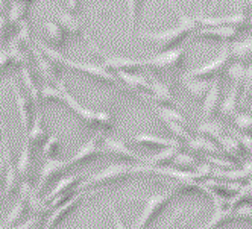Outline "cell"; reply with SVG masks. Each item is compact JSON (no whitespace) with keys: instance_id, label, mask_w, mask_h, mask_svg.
Listing matches in <instances>:
<instances>
[{"instance_id":"6da1fadb","label":"cell","mask_w":252,"mask_h":229,"mask_svg":"<svg viewBox=\"0 0 252 229\" xmlns=\"http://www.w3.org/2000/svg\"><path fill=\"white\" fill-rule=\"evenodd\" d=\"M197 29H199V25H197L196 19H193V17L187 14H181L179 15V23L175 28L163 32H141L140 38H145L148 41L158 44L161 54V52H167L179 47V44L184 40H187Z\"/></svg>"},{"instance_id":"7a4b0ae2","label":"cell","mask_w":252,"mask_h":229,"mask_svg":"<svg viewBox=\"0 0 252 229\" xmlns=\"http://www.w3.org/2000/svg\"><path fill=\"white\" fill-rule=\"evenodd\" d=\"M138 169L137 166H131V164H111L108 166L106 169L94 173V174H90L85 176L82 179V182L78 185L76 191H84L87 188H93V187H99V185H105V184H111L116 181H122L125 178H129L132 174H137Z\"/></svg>"},{"instance_id":"3957f363","label":"cell","mask_w":252,"mask_h":229,"mask_svg":"<svg viewBox=\"0 0 252 229\" xmlns=\"http://www.w3.org/2000/svg\"><path fill=\"white\" fill-rule=\"evenodd\" d=\"M176 191H178L176 188H170L167 191L155 193V195L149 196L145 202V206H143V211L137 217L132 229H148L149 225L163 213V209L173 200V198L176 196Z\"/></svg>"},{"instance_id":"277c9868","label":"cell","mask_w":252,"mask_h":229,"mask_svg":"<svg viewBox=\"0 0 252 229\" xmlns=\"http://www.w3.org/2000/svg\"><path fill=\"white\" fill-rule=\"evenodd\" d=\"M231 62H232V55H231V46L229 44H225L222 47V52L220 55L210 61L208 64L199 67V68H194L191 72H189L186 75V78H190V79H201V81H210V79H220V76L223 73L228 72V68L231 67Z\"/></svg>"},{"instance_id":"5b68a950","label":"cell","mask_w":252,"mask_h":229,"mask_svg":"<svg viewBox=\"0 0 252 229\" xmlns=\"http://www.w3.org/2000/svg\"><path fill=\"white\" fill-rule=\"evenodd\" d=\"M186 47H176L167 52H161L155 57L141 59L143 67H148L154 72H176L183 68L186 62Z\"/></svg>"},{"instance_id":"8992f818","label":"cell","mask_w":252,"mask_h":229,"mask_svg":"<svg viewBox=\"0 0 252 229\" xmlns=\"http://www.w3.org/2000/svg\"><path fill=\"white\" fill-rule=\"evenodd\" d=\"M87 40H88L90 49H92L94 54H97V57L102 59L103 67L106 70H110V72L114 73V75H117L120 72L132 73V72H135V70H138L140 67H143L141 59H132V58H125V57H110V55H105L103 52L92 40H90L88 37H87Z\"/></svg>"},{"instance_id":"52a82bcc","label":"cell","mask_w":252,"mask_h":229,"mask_svg":"<svg viewBox=\"0 0 252 229\" xmlns=\"http://www.w3.org/2000/svg\"><path fill=\"white\" fill-rule=\"evenodd\" d=\"M12 88H14V96H15V103H17V110H19L20 121L23 125L25 134H28L33 123L35 114H37V105L33 103L29 94H26L14 81H12Z\"/></svg>"},{"instance_id":"ba28073f","label":"cell","mask_w":252,"mask_h":229,"mask_svg":"<svg viewBox=\"0 0 252 229\" xmlns=\"http://www.w3.org/2000/svg\"><path fill=\"white\" fill-rule=\"evenodd\" d=\"M65 67H70L76 70V72H81L84 73L85 76H90L94 81H99V82H103V84H119V78L117 75L111 73L110 70H106L103 65H94V64H90V62H78V61H73V59H65Z\"/></svg>"},{"instance_id":"9c48e42d","label":"cell","mask_w":252,"mask_h":229,"mask_svg":"<svg viewBox=\"0 0 252 229\" xmlns=\"http://www.w3.org/2000/svg\"><path fill=\"white\" fill-rule=\"evenodd\" d=\"M102 138L103 137L100 134H96L92 140H88L87 143H84L73 153V156H71L70 160H67V169H71V167H75V166L88 163L90 160H93V158L103 155L105 150L102 147Z\"/></svg>"},{"instance_id":"30bf717a","label":"cell","mask_w":252,"mask_h":229,"mask_svg":"<svg viewBox=\"0 0 252 229\" xmlns=\"http://www.w3.org/2000/svg\"><path fill=\"white\" fill-rule=\"evenodd\" d=\"M197 25L199 28H216V26H231L239 30H243L249 26V15L245 9L237 14L226 15V17H197Z\"/></svg>"},{"instance_id":"8fae6325","label":"cell","mask_w":252,"mask_h":229,"mask_svg":"<svg viewBox=\"0 0 252 229\" xmlns=\"http://www.w3.org/2000/svg\"><path fill=\"white\" fill-rule=\"evenodd\" d=\"M84 198H85L84 191H76L68 200H65L64 203H61L55 209H52L50 216L47 217V220L43 225V229H53V228H55L60 222H63L71 213V211L79 206V203L84 200Z\"/></svg>"},{"instance_id":"7c38bea8","label":"cell","mask_w":252,"mask_h":229,"mask_svg":"<svg viewBox=\"0 0 252 229\" xmlns=\"http://www.w3.org/2000/svg\"><path fill=\"white\" fill-rule=\"evenodd\" d=\"M67 170V161L60 160V158H50V160H46V163L43 164L40 173H38V181L37 185L33 187V191L41 195L43 190L46 188V185L55 178L57 174H60L61 172Z\"/></svg>"},{"instance_id":"4fadbf2b","label":"cell","mask_w":252,"mask_h":229,"mask_svg":"<svg viewBox=\"0 0 252 229\" xmlns=\"http://www.w3.org/2000/svg\"><path fill=\"white\" fill-rule=\"evenodd\" d=\"M31 52L35 57V61H37V68H38V73L44 78L46 84H52V85H57L60 82V73H61V68L60 65H57L55 62H52L47 57H44L41 54V50L33 46L31 47Z\"/></svg>"},{"instance_id":"5bb4252c","label":"cell","mask_w":252,"mask_h":229,"mask_svg":"<svg viewBox=\"0 0 252 229\" xmlns=\"http://www.w3.org/2000/svg\"><path fill=\"white\" fill-rule=\"evenodd\" d=\"M239 29L231 26H216V28H199L196 30V38L210 40V41H223L232 43L239 37Z\"/></svg>"},{"instance_id":"9a60e30c","label":"cell","mask_w":252,"mask_h":229,"mask_svg":"<svg viewBox=\"0 0 252 229\" xmlns=\"http://www.w3.org/2000/svg\"><path fill=\"white\" fill-rule=\"evenodd\" d=\"M220 94H222V88H220V79H214L211 82L210 90L204 99V107H202V117L204 121H210L214 118V115L219 113L220 110Z\"/></svg>"},{"instance_id":"2e32d148","label":"cell","mask_w":252,"mask_h":229,"mask_svg":"<svg viewBox=\"0 0 252 229\" xmlns=\"http://www.w3.org/2000/svg\"><path fill=\"white\" fill-rule=\"evenodd\" d=\"M102 147L105 150V153H110L119 158H126V160H138L145 163V156H141L140 153L134 152L132 149H129L126 146V143H123L122 140L113 138V137H103L102 138Z\"/></svg>"},{"instance_id":"e0dca14e","label":"cell","mask_w":252,"mask_h":229,"mask_svg":"<svg viewBox=\"0 0 252 229\" xmlns=\"http://www.w3.org/2000/svg\"><path fill=\"white\" fill-rule=\"evenodd\" d=\"M145 97L148 100H152L155 105H159V107L173 108V105H175V97L170 91V86L159 79L151 81V93L145 94Z\"/></svg>"},{"instance_id":"ac0fdd59","label":"cell","mask_w":252,"mask_h":229,"mask_svg":"<svg viewBox=\"0 0 252 229\" xmlns=\"http://www.w3.org/2000/svg\"><path fill=\"white\" fill-rule=\"evenodd\" d=\"M3 155H5V182H3V195L11 196L17 188V181H19V173H17V166L12 160V152L9 144L3 143Z\"/></svg>"},{"instance_id":"d6986e66","label":"cell","mask_w":252,"mask_h":229,"mask_svg":"<svg viewBox=\"0 0 252 229\" xmlns=\"http://www.w3.org/2000/svg\"><path fill=\"white\" fill-rule=\"evenodd\" d=\"M85 178V176H81V174H70V176H64V178H61L55 185L52 187V190L47 193L46 196H43L44 202L49 203L52 202L55 198L64 195V193H70V191H76L78 185L82 182V179Z\"/></svg>"},{"instance_id":"ffe728a7","label":"cell","mask_w":252,"mask_h":229,"mask_svg":"<svg viewBox=\"0 0 252 229\" xmlns=\"http://www.w3.org/2000/svg\"><path fill=\"white\" fill-rule=\"evenodd\" d=\"M57 19L61 28L64 29V32L67 33V37H71V38L87 37L84 33V28L81 22L71 12L64 11V9H57Z\"/></svg>"},{"instance_id":"44dd1931","label":"cell","mask_w":252,"mask_h":229,"mask_svg":"<svg viewBox=\"0 0 252 229\" xmlns=\"http://www.w3.org/2000/svg\"><path fill=\"white\" fill-rule=\"evenodd\" d=\"M132 142L137 144H145V146H157V147H175L179 149L184 144L176 138H166V137H158V135H151V134H135Z\"/></svg>"},{"instance_id":"7402d4cb","label":"cell","mask_w":252,"mask_h":229,"mask_svg":"<svg viewBox=\"0 0 252 229\" xmlns=\"http://www.w3.org/2000/svg\"><path fill=\"white\" fill-rule=\"evenodd\" d=\"M47 132H46V128H44V121H43V113H41V108L37 110V114H35V118H33V123L29 129V132L26 134V142L31 144V146H41L46 143L47 140Z\"/></svg>"},{"instance_id":"603a6c76","label":"cell","mask_w":252,"mask_h":229,"mask_svg":"<svg viewBox=\"0 0 252 229\" xmlns=\"http://www.w3.org/2000/svg\"><path fill=\"white\" fill-rule=\"evenodd\" d=\"M240 91H242V86L240 85H232L231 91L228 94V97L222 102L220 105V117L222 118H228V117H236L239 113V107H240Z\"/></svg>"},{"instance_id":"cb8c5ba5","label":"cell","mask_w":252,"mask_h":229,"mask_svg":"<svg viewBox=\"0 0 252 229\" xmlns=\"http://www.w3.org/2000/svg\"><path fill=\"white\" fill-rule=\"evenodd\" d=\"M22 79H23V84L28 90L29 97L33 100L35 105H37V110H40L41 108V86L37 84V81H35L33 73L29 67L22 68Z\"/></svg>"},{"instance_id":"d4e9b609","label":"cell","mask_w":252,"mask_h":229,"mask_svg":"<svg viewBox=\"0 0 252 229\" xmlns=\"http://www.w3.org/2000/svg\"><path fill=\"white\" fill-rule=\"evenodd\" d=\"M29 8H31V3L29 2H22V0H15V2L12 3L9 12L6 15H8L9 22L17 29H20L26 23V17L29 14Z\"/></svg>"},{"instance_id":"484cf974","label":"cell","mask_w":252,"mask_h":229,"mask_svg":"<svg viewBox=\"0 0 252 229\" xmlns=\"http://www.w3.org/2000/svg\"><path fill=\"white\" fill-rule=\"evenodd\" d=\"M184 88L187 90V93L196 99V100H201L205 99L210 86H211V81H201V79H190V78H184L183 79Z\"/></svg>"},{"instance_id":"4316f807","label":"cell","mask_w":252,"mask_h":229,"mask_svg":"<svg viewBox=\"0 0 252 229\" xmlns=\"http://www.w3.org/2000/svg\"><path fill=\"white\" fill-rule=\"evenodd\" d=\"M231 55H232V61L240 64H246L252 61V38L242 43H232Z\"/></svg>"},{"instance_id":"83f0119b","label":"cell","mask_w":252,"mask_h":229,"mask_svg":"<svg viewBox=\"0 0 252 229\" xmlns=\"http://www.w3.org/2000/svg\"><path fill=\"white\" fill-rule=\"evenodd\" d=\"M31 166H32V146L26 142L19 155V160H17V173H19L20 178L26 179Z\"/></svg>"},{"instance_id":"f1b7e54d","label":"cell","mask_w":252,"mask_h":229,"mask_svg":"<svg viewBox=\"0 0 252 229\" xmlns=\"http://www.w3.org/2000/svg\"><path fill=\"white\" fill-rule=\"evenodd\" d=\"M44 28H46L47 37H49V40L52 41L53 46L60 47V46H63V44L65 43V40H67V33L64 32V29L61 28V25H60L58 22H52V20H49V22H46Z\"/></svg>"},{"instance_id":"f546056e","label":"cell","mask_w":252,"mask_h":229,"mask_svg":"<svg viewBox=\"0 0 252 229\" xmlns=\"http://www.w3.org/2000/svg\"><path fill=\"white\" fill-rule=\"evenodd\" d=\"M155 110H157V115L163 121H175V123H179V125L187 126V118L179 111H176L175 108H172V107H159V105H155Z\"/></svg>"},{"instance_id":"4dcf8cb0","label":"cell","mask_w":252,"mask_h":229,"mask_svg":"<svg viewBox=\"0 0 252 229\" xmlns=\"http://www.w3.org/2000/svg\"><path fill=\"white\" fill-rule=\"evenodd\" d=\"M47 102H60L64 103V94L61 86L52 85V84H43L41 85V105Z\"/></svg>"},{"instance_id":"1f68e13d","label":"cell","mask_w":252,"mask_h":229,"mask_svg":"<svg viewBox=\"0 0 252 229\" xmlns=\"http://www.w3.org/2000/svg\"><path fill=\"white\" fill-rule=\"evenodd\" d=\"M125 3H126V14H128L129 28L134 30L140 20V12H141L145 0H125Z\"/></svg>"},{"instance_id":"d6a6232c","label":"cell","mask_w":252,"mask_h":229,"mask_svg":"<svg viewBox=\"0 0 252 229\" xmlns=\"http://www.w3.org/2000/svg\"><path fill=\"white\" fill-rule=\"evenodd\" d=\"M176 153H178V149H175V147L161 149L157 155L145 158V163L149 164V166H159V164L167 163V161H173V158L176 156Z\"/></svg>"},{"instance_id":"836d02e7","label":"cell","mask_w":252,"mask_h":229,"mask_svg":"<svg viewBox=\"0 0 252 229\" xmlns=\"http://www.w3.org/2000/svg\"><path fill=\"white\" fill-rule=\"evenodd\" d=\"M35 46H37V47L41 50V54H43L44 57H47L52 62H55V64L60 65V67H64V65H65V59H67V58H65L64 55H61L57 49L49 47V46L43 44L41 41H35Z\"/></svg>"},{"instance_id":"e575fe53","label":"cell","mask_w":252,"mask_h":229,"mask_svg":"<svg viewBox=\"0 0 252 229\" xmlns=\"http://www.w3.org/2000/svg\"><path fill=\"white\" fill-rule=\"evenodd\" d=\"M60 146H61V140L57 135H52L46 140V143L43 144V156L46 160H50V158H57V155L60 153Z\"/></svg>"},{"instance_id":"d590c367","label":"cell","mask_w":252,"mask_h":229,"mask_svg":"<svg viewBox=\"0 0 252 229\" xmlns=\"http://www.w3.org/2000/svg\"><path fill=\"white\" fill-rule=\"evenodd\" d=\"M114 128V117L108 111H97L96 113V126L94 129L99 131H110Z\"/></svg>"},{"instance_id":"8d00e7d4","label":"cell","mask_w":252,"mask_h":229,"mask_svg":"<svg viewBox=\"0 0 252 229\" xmlns=\"http://www.w3.org/2000/svg\"><path fill=\"white\" fill-rule=\"evenodd\" d=\"M251 96H252V64L246 68V75L242 86V96H240V107H245Z\"/></svg>"},{"instance_id":"74e56055","label":"cell","mask_w":252,"mask_h":229,"mask_svg":"<svg viewBox=\"0 0 252 229\" xmlns=\"http://www.w3.org/2000/svg\"><path fill=\"white\" fill-rule=\"evenodd\" d=\"M164 123L167 125L169 131L176 137V140H184V142H190L191 140V135L184 125H179V123L175 121H164Z\"/></svg>"},{"instance_id":"f35d334b","label":"cell","mask_w":252,"mask_h":229,"mask_svg":"<svg viewBox=\"0 0 252 229\" xmlns=\"http://www.w3.org/2000/svg\"><path fill=\"white\" fill-rule=\"evenodd\" d=\"M197 131L202 132L204 135H208V137H222V126L218 121H211V120L204 121V123H201V126Z\"/></svg>"},{"instance_id":"ab89813d","label":"cell","mask_w":252,"mask_h":229,"mask_svg":"<svg viewBox=\"0 0 252 229\" xmlns=\"http://www.w3.org/2000/svg\"><path fill=\"white\" fill-rule=\"evenodd\" d=\"M234 123L236 126L242 131H252V117L245 114H237L234 117Z\"/></svg>"},{"instance_id":"60d3db41","label":"cell","mask_w":252,"mask_h":229,"mask_svg":"<svg viewBox=\"0 0 252 229\" xmlns=\"http://www.w3.org/2000/svg\"><path fill=\"white\" fill-rule=\"evenodd\" d=\"M173 163L179 167H189V166H193L194 164V158L187 155V153H181L178 152L176 156L173 158Z\"/></svg>"},{"instance_id":"b9f144b4","label":"cell","mask_w":252,"mask_h":229,"mask_svg":"<svg viewBox=\"0 0 252 229\" xmlns=\"http://www.w3.org/2000/svg\"><path fill=\"white\" fill-rule=\"evenodd\" d=\"M111 217H113V225H114V229H128L125 225V222L122 220L120 214L117 213V209L111 205Z\"/></svg>"},{"instance_id":"7bdbcfd3","label":"cell","mask_w":252,"mask_h":229,"mask_svg":"<svg viewBox=\"0 0 252 229\" xmlns=\"http://www.w3.org/2000/svg\"><path fill=\"white\" fill-rule=\"evenodd\" d=\"M81 8V0H67V11L76 14Z\"/></svg>"},{"instance_id":"ee69618b","label":"cell","mask_w":252,"mask_h":229,"mask_svg":"<svg viewBox=\"0 0 252 229\" xmlns=\"http://www.w3.org/2000/svg\"><path fill=\"white\" fill-rule=\"evenodd\" d=\"M5 178V155L3 152L0 153V182Z\"/></svg>"},{"instance_id":"f6af8a7d","label":"cell","mask_w":252,"mask_h":229,"mask_svg":"<svg viewBox=\"0 0 252 229\" xmlns=\"http://www.w3.org/2000/svg\"><path fill=\"white\" fill-rule=\"evenodd\" d=\"M181 213H183V211H179V213H178V214H175V216H173V217H172V219L169 220V225H167V226H166L164 229H170V228H172V226L175 225V222H176L178 216H179V214H181Z\"/></svg>"},{"instance_id":"bcb514c9","label":"cell","mask_w":252,"mask_h":229,"mask_svg":"<svg viewBox=\"0 0 252 229\" xmlns=\"http://www.w3.org/2000/svg\"><path fill=\"white\" fill-rule=\"evenodd\" d=\"M246 12H248V15H249V25H252V6H249Z\"/></svg>"},{"instance_id":"7dc6e473","label":"cell","mask_w":252,"mask_h":229,"mask_svg":"<svg viewBox=\"0 0 252 229\" xmlns=\"http://www.w3.org/2000/svg\"><path fill=\"white\" fill-rule=\"evenodd\" d=\"M216 229H219V228H216Z\"/></svg>"}]
</instances>
